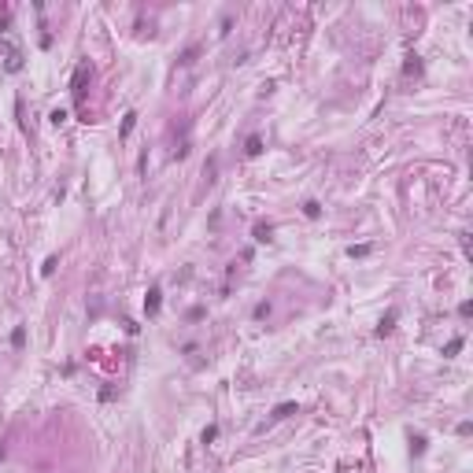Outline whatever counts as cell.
Masks as SVG:
<instances>
[{
	"label": "cell",
	"instance_id": "9c48e42d",
	"mask_svg": "<svg viewBox=\"0 0 473 473\" xmlns=\"http://www.w3.org/2000/svg\"><path fill=\"white\" fill-rule=\"evenodd\" d=\"M215 436H218V429H215V425H207V429H203V444H211Z\"/></svg>",
	"mask_w": 473,
	"mask_h": 473
},
{
	"label": "cell",
	"instance_id": "6da1fadb",
	"mask_svg": "<svg viewBox=\"0 0 473 473\" xmlns=\"http://www.w3.org/2000/svg\"><path fill=\"white\" fill-rule=\"evenodd\" d=\"M85 78H89V63H82L74 70V82H70V92H74V104L82 108V100H85Z\"/></svg>",
	"mask_w": 473,
	"mask_h": 473
},
{
	"label": "cell",
	"instance_id": "7a4b0ae2",
	"mask_svg": "<svg viewBox=\"0 0 473 473\" xmlns=\"http://www.w3.org/2000/svg\"><path fill=\"white\" fill-rule=\"evenodd\" d=\"M159 303H163V292H159V285H152V289H148V296H144V311H148V315H156V311H159Z\"/></svg>",
	"mask_w": 473,
	"mask_h": 473
},
{
	"label": "cell",
	"instance_id": "277c9868",
	"mask_svg": "<svg viewBox=\"0 0 473 473\" xmlns=\"http://www.w3.org/2000/svg\"><path fill=\"white\" fill-rule=\"evenodd\" d=\"M303 215H307V218H318V215H322V207H318L315 200H307V203H303Z\"/></svg>",
	"mask_w": 473,
	"mask_h": 473
},
{
	"label": "cell",
	"instance_id": "52a82bcc",
	"mask_svg": "<svg viewBox=\"0 0 473 473\" xmlns=\"http://www.w3.org/2000/svg\"><path fill=\"white\" fill-rule=\"evenodd\" d=\"M292 410H296V403H281V407H277V410H274V418H289V414H292Z\"/></svg>",
	"mask_w": 473,
	"mask_h": 473
},
{
	"label": "cell",
	"instance_id": "3957f363",
	"mask_svg": "<svg viewBox=\"0 0 473 473\" xmlns=\"http://www.w3.org/2000/svg\"><path fill=\"white\" fill-rule=\"evenodd\" d=\"M392 322H396V311H388V315L381 318V325H377V333H381V337H384V333L392 329Z\"/></svg>",
	"mask_w": 473,
	"mask_h": 473
},
{
	"label": "cell",
	"instance_id": "8992f818",
	"mask_svg": "<svg viewBox=\"0 0 473 473\" xmlns=\"http://www.w3.org/2000/svg\"><path fill=\"white\" fill-rule=\"evenodd\" d=\"M458 351H462V337H455V340L444 348V355H458Z\"/></svg>",
	"mask_w": 473,
	"mask_h": 473
},
{
	"label": "cell",
	"instance_id": "5b68a950",
	"mask_svg": "<svg viewBox=\"0 0 473 473\" xmlns=\"http://www.w3.org/2000/svg\"><path fill=\"white\" fill-rule=\"evenodd\" d=\"M244 152H248V156H259V152H263V141H259V137H248V148Z\"/></svg>",
	"mask_w": 473,
	"mask_h": 473
},
{
	"label": "cell",
	"instance_id": "ba28073f",
	"mask_svg": "<svg viewBox=\"0 0 473 473\" xmlns=\"http://www.w3.org/2000/svg\"><path fill=\"white\" fill-rule=\"evenodd\" d=\"M270 233H274L270 225H255V241H270Z\"/></svg>",
	"mask_w": 473,
	"mask_h": 473
}]
</instances>
